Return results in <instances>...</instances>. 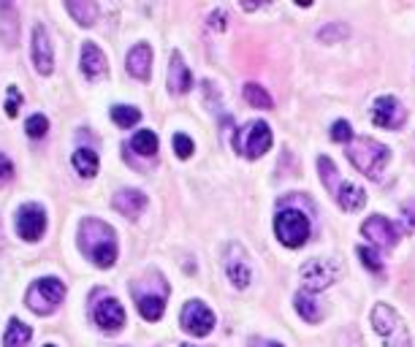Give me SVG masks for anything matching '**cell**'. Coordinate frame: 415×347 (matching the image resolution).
Instances as JSON below:
<instances>
[{
	"label": "cell",
	"instance_id": "obj_30",
	"mask_svg": "<svg viewBox=\"0 0 415 347\" xmlns=\"http://www.w3.org/2000/svg\"><path fill=\"white\" fill-rule=\"evenodd\" d=\"M331 138H334V141H342V144L353 141V128H350V122L348 120L334 122V125H331Z\"/></svg>",
	"mask_w": 415,
	"mask_h": 347
},
{
	"label": "cell",
	"instance_id": "obj_37",
	"mask_svg": "<svg viewBox=\"0 0 415 347\" xmlns=\"http://www.w3.org/2000/svg\"><path fill=\"white\" fill-rule=\"evenodd\" d=\"M46 347H55V345H46Z\"/></svg>",
	"mask_w": 415,
	"mask_h": 347
},
{
	"label": "cell",
	"instance_id": "obj_31",
	"mask_svg": "<svg viewBox=\"0 0 415 347\" xmlns=\"http://www.w3.org/2000/svg\"><path fill=\"white\" fill-rule=\"evenodd\" d=\"M174 152H177V158L187 160V158L193 155V141H190V136H184V133H177V136H174Z\"/></svg>",
	"mask_w": 415,
	"mask_h": 347
},
{
	"label": "cell",
	"instance_id": "obj_35",
	"mask_svg": "<svg viewBox=\"0 0 415 347\" xmlns=\"http://www.w3.org/2000/svg\"><path fill=\"white\" fill-rule=\"evenodd\" d=\"M269 347H282V345H280V342H272V345H269Z\"/></svg>",
	"mask_w": 415,
	"mask_h": 347
},
{
	"label": "cell",
	"instance_id": "obj_26",
	"mask_svg": "<svg viewBox=\"0 0 415 347\" xmlns=\"http://www.w3.org/2000/svg\"><path fill=\"white\" fill-rule=\"evenodd\" d=\"M131 147H133V152L144 155V158H153L155 152H157V136H155L153 131H138L133 141H131Z\"/></svg>",
	"mask_w": 415,
	"mask_h": 347
},
{
	"label": "cell",
	"instance_id": "obj_20",
	"mask_svg": "<svg viewBox=\"0 0 415 347\" xmlns=\"http://www.w3.org/2000/svg\"><path fill=\"white\" fill-rule=\"evenodd\" d=\"M147 206V196L141 193V190H120L117 196H114V209L123 211L125 217H138L141 209Z\"/></svg>",
	"mask_w": 415,
	"mask_h": 347
},
{
	"label": "cell",
	"instance_id": "obj_16",
	"mask_svg": "<svg viewBox=\"0 0 415 347\" xmlns=\"http://www.w3.org/2000/svg\"><path fill=\"white\" fill-rule=\"evenodd\" d=\"M125 65H128L131 76H136V79H141V82H147V79H150V71H153V49H150V44L133 46V49L128 52Z\"/></svg>",
	"mask_w": 415,
	"mask_h": 347
},
{
	"label": "cell",
	"instance_id": "obj_3",
	"mask_svg": "<svg viewBox=\"0 0 415 347\" xmlns=\"http://www.w3.org/2000/svg\"><path fill=\"white\" fill-rule=\"evenodd\" d=\"M348 158L367 180H380L383 177V168L388 163V147L375 141V138H355L353 144L348 147Z\"/></svg>",
	"mask_w": 415,
	"mask_h": 347
},
{
	"label": "cell",
	"instance_id": "obj_9",
	"mask_svg": "<svg viewBox=\"0 0 415 347\" xmlns=\"http://www.w3.org/2000/svg\"><path fill=\"white\" fill-rule=\"evenodd\" d=\"M337 277H339V266L334 260H309L307 266L301 269V282H304L307 293L326 290Z\"/></svg>",
	"mask_w": 415,
	"mask_h": 347
},
{
	"label": "cell",
	"instance_id": "obj_13",
	"mask_svg": "<svg viewBox=\"0 0 415 347\" xmlns=\"http://www.w3.org/2000/svg\"><path fill=\"white\" fill-rule=\"evenodd\" d=\"M361 233H364L372 244H377V247H397V242H399V231H397V226H394L391 220H385L383 214H372V217H367L364 226H361Z\"/></svg>",
	"mask_w": 415,
	"mask_h": 347
},
{
	"label": "cell",
	"instance_id": "obj_34",
	"mask_svg": "<svg viewBox=\"0 0 415 347\" xmlns=\"http://www.w3.org/2000/svg\"><path fill=\"white\" fill-rule=\"evenodd\" d=\"M11 177H14V166H11V160H9L6 155H0V184H6Z\"/></svg>",
	"mask_w": 415,
	"mask_h": 347
},
{
	"label": "cell",
	"instance_id": "obj_6",
	"mask_svg": "<svg viewBox=\"0 0 415 347\" xmlns=\"http://www.w3.org/2000/svg\"><path fill=\"white\" fill-rule=\"evenodd\" d=\"M269 147H272V128L263 120L247 122L245 128H239V131L233 133V150L242 152L250 160L266 155Z\"/></svg>",
	"mask_w": 415,
	"mask_h": 347
},
{
	"label": "cell",
	"instance_id": "obj_12",
	"mask_svg": "<svg viewBox=\"0 0 415 347\" xmlns=\"http://www.w3.org/2000/svg\"><path fill=\"white\" fill-rule=\"evenodd\" d=\"M226 274H228L231 285H236L239 290H245L253 282V266L247 260V253L242 250V244H228V250H226Z\"/></svg>",
	"mask_w": 415,
	"mask_h": 347
},
{
	"label": "cell",
	"instance_id": "obj_27",
	"mask_svg": "<svg viewBox=\"0 0 415 347\" xmlns=\"http://www.w3.org/2000/svg\"><path fill=\"white\" fill-rule=\"evenodd\" d=\"M245 101L255 109H272V95L263 90L261 84L255 82H247L245 84Z\"/></svg>",
	"mask_w": 415,
	"mask_h": 347
},
{
	"label": "cell",
	"instance_id": "obj_22",
	"mask_svg": "<svg viewBox=\"0 0 415 347\" xmlns=\"http://www.w3.org/2000/svg\"><path fill=\"white\" fill-rule=\"evenodd\" d=\"M31 326H25L22 320H11L9 329H6V336H3V345L6 347H28L31 345Z\"/></svg>",
	"mask_w": 415,
	"mask_h": 347
},
{
	"label": "cell",
	"instance_id": "obj_7",
	"mask_svg": "<svg viewBox=\"0 0 415 347\" xmlns=\"http://www.w3.org/2000/svg\"><path fill=\"white\" fill-rule=\"evenodd\" d=\"M65 299V285L57 277H41L28 290V307L35 315H52Z\"/></svg>",
	"mask_w": 415,
	"mask_h": 347
},
{
	"label": "cell",
	"instance_id": "obj_21",
	"mask_svg": "<svg viewBox=\"0 0 415 347\" xmlns=\"http://www.w3.org/2000/svg\"><path fill=\"white\" fill-rule=\"evenodd\" d=\"M74 168H77L84 180L95 177V174H98V155H95V150H90V147H79V150L74 152Z\"/></svg>",
	"mask_w": 415,
	"mask_h": 347
},
{
	"label": "cell",
	"instance_id": "obj_24",
	"mask_svg": "<svg viewBox=\"0 0 415 347\" xmlns=\"http://www.w3.org/2000/svg\"><path fill=\"white\" fill-rule=\"evenodd\" d=\"M293 302H296V312L304 317L307 323H318V320H321V307L315 304L312 293H307V290H304V293H296Z\"/></svg>",
	"mask_w": 415,
	"mask_h": 347
},
{
	"label": "cell",
	"instance_id": "obj_29",
	"mask_svg": "<svg viewBox=\"0 0 415 347\" xmlns=\"http://www.w3.org/2000/svg\"><path fill=\"white\" fill-rule=\"evenodd\" d=\"M358 258H361V263L367 266L369 272L380 274L383 272V263H380V255L372 250V247H358Z\"/></svg>",
	"mask_w": 415,
	"mask_h": 347
},
{
	"label": "cell",
	"instance_id": "obj_28",
	"mask_svg": "<svg viewBox=\"0 0 415 347\" xmlns=\"http://www.w3.org/2000/svg\"><path fill=\"white\" fill-rule=\"evenodd\" d=\"M25 131H28V136L31 138H44L46 131H49V120H46L44 114H33V117H28V122H25Z\"/></svg>",
	"mask_w": 415,
	"mask_h": 347
},
{
	"label": "cell",
	"instance_id": "obj_17",
	"mask_svg": "<svg viewBox=\"0 0 415 347\" xmlns=\"http://www.w3.org/2000/svg\"><path fill=\"white\" fill-rule=\"evenodd\" d=\"M190 87H193L190 68L184 65L182 55L174 52V55H171V65H169V90L174 92V95H184V92H190Z\"/></svg>",
	"mask_w": 415,
	"mask_h": 347
},
{
	"label": "cell",
	"instance_id": "obj_10",
	"mask_svg": "<svg viewBox=\"0 0 415 347\" xmlns=\"http://www.w3.org/2000/svg\"><path fill=\"white\" fill-rule=\"evenodd\" d=\"M16 231L25 242H38L46 231V211L38 204H25L16 211Z\"/></svg>",
	"mask_w": 415,
	"mask_h": 347
},
{
	"label": "cell",
	"instance_id": "obj_25",
	"mask_svg": "<svg viewBox=\"0 0 415 347\" xmlns=\"http://www.w3.org/2000/svg\"><path fill=\"white\" fill-rule=\"evenodd\" d=\"M111 120L117 122L120 128H133L138 120H141V111H138L136 106H111Z\"/></svg>",
	"mask_w": 415,
	"mask_h": 347
},
{
	"label": "cell",
	"instance_id": "obj_36",
	"mask_svg": "<svg viewBox=\"0 0 415 347\" xmlns=\"http://www.w3.org/2000/svg\"><path fill=\"white\" fill-rule=\"evenodd\" d=\"M182 347H193V345H182Z\"/></svg>",
	"mask_w": 415,
	"mask_h": 347
},
{
	"label": "cell",
	"instance_id": "obj_15",
	"mask_svg": "<svg viewBox=\"0 0 415 347\" xmlns=\"http://www.w3.org/2000/svg\"><path fill=\"white\" fill-rule=\"evenodd\" d=\"M31 55H33V65L38 74H52L55 68V52H52V41H49V33H46L44 25H35L33 28V46H31Z\"/></svg>",
	"mask_w": 415,
	"mask_h": 347
},
{
	"label": "cell",
	"instance_id": "obj_11",
	"mask_svg": "<svg viewBox=\"0 0 415 347\" xmlns=\"http://www.w3.org/2000/svg\"><path fill=\"white\" fill-rule=\"evenodd\" d=\"M404 117H407V111H404V106L394 95H383V98H377L375 106H372V120H375L377 128H385V131L402 128Z\"/></svg>",
	"mask_w": 415,
	"mask_h": 347
},
{
	"label": "cell",
	"instance_id": "obj_8",
	"mask_svg": "<svg viewBox=\"0 0 415 347\" xmlns=\"http://www.w3.org/2000/svg\"><path fill=\"white\" fill-rule=\"evenodd\" d=\"M182 329L190 336H206L215 329V312L204 302L193 299L182 307Z\"/></svg>",
	"mask_w": 415,
	"mask_h": 347
},
{
	"label": "cell",
	"instance_id": "obj_19",
	"mask_svg": "<svg viewBox=\"0 0 415 347\" xmlns=\"http://www.w3.org/2000/svg\"><path fill=\"white\" fill-rule=\"evenodd\" d=\"M79 62H82L84 76H90V79H98L101 74H106V55L92 44V41H87V44L82 46V57H79Z\"/></svg>",
	"mask_w": 415,
	"mask_h": 347
},
{
	"label": "cell",
	"instance_id": "obj_33",
	"mask_svg": "<svg viewBox=\"0 0 415 347\" xmlns=\"http://www.w3.org/2000/svg\"><path fill=\"white\" fill-rule=\"evenodd\" d=\"M19 106H22V92L16 90V87H9V101H6V114H9V117H16V111H19Z\"/></svg>",
	"mask_w": 415,
	"mask_h": 347
},
{
	"label": "cell",
	"instance_id": "obj_1",
	"mask_svg": "<svg viewBox=\"0 0 415 347\" xmlns=\"http://www.w3.org/2000/svg\"><path fill=\"white\" fill-rule=\"evenodd\" d=\"M79 250L90 258L95 266H101V269L114 266V260H117V236H114V228L109 226V223H104V220L87 217L79 226Z\"/></svg>",
	"mask_w": 415,
	"mask_h": 347
},
{
	"label": "cell",
	"instance_id": "obj_2",
	"mask_svg": "<svg viewBox=\"0 0 415 347\" xmlns=\"http://www.w3.org/2000/svg\"><path fill=\"white\" fill-rule=\"evenodd\" d=\"M318 171H321V180H323V184H326V190L334 196V201H337L345 211H358L367 204V193H364L358 184H353V182L342 180V174L337 171V166H334L326 155L318 158Z\"/></svg>",
	"mask_w": 415,
	"mask_h": 347
},
{
	"label": "cell",
	"instance_id": "obj_4",
	"mask_svg": "<svg viewBox=\"0 0 415 347\" xmlns=\"http://www.w3.org/2000/svg\"><path fill=\"white\" fill-rule=\"evenodd\" d=\"M372 326L377 336L385 342V347H413V336L407 323L391 304H375L372 309Z\"/></svg>",
	"mask_w": 415,
	"mask_h": 347
},
{
	"label": "cell",
	"instance_id": "obj_18",
	"mask_svg": "<svg viewBox=\"0 0 415 347\" xmlns=\"http://www.w3.org/2000/svg\"><path fill=\"white\" fill-rule=\"evenodd\" d=\"M136 293V304H138V315L144 317V320H150V323H155V320H160L163 317V312H166V290H160V293H138V290H133Z\"/></svg>",
	"mask_w": 415,
	"mask_h": 347
},
{
	"label": "cell",
	"instance_id": "obj_14",
	"mask_svg": "<svg viewBox=\"0 0 415 347\" xmlns=\"http://www.w3.org/2000/svg\"><path fill=\"white\" fill-rule=\"evenodd\" d=\"M92 317H95V326L104 329V331H109V334L120 331V329L125 326L123 304L117 302V299H111V296H104L101 302L92 307Z\"/></svg>",
	"mask_w": 415,
	"mask_h": 347
},
{
	"label": "cell",
	"instance_id": "obj_23",
	"mask_svg": "<svg viewBox=\"0 0 415 347\" xmlns=\"http://www.w3.org/2000/svg\"><path fill=\"white\" fill-rule=\"evenodd\" d=\"M68 6V11L74 14V19H77L79 25H84V28H90V25H95V19H98V6L92 3V0H68L65 3Z\"/></svg>",
	"mask_w": 415,
	"mask_h": 347
},
{
	"label": "cell",
	"instance_id": "obj_5",
	"mask_svg": "<svg viewBox=\"0 0 415 347\" xmlns=\"http://www.w3.org/2000/svg\"><path fill=\"white\" fill-rule=\"evenodd\" d=\"M309 231H312V226H309V217L304 211H299V209L277 211L275 233L285 247H291V250L304 247V242L309 239Z\"/></svg>",
	"mask_w": 415,
	"mask_h": 347
},
{
	"label": "cell",
	"instance_id": "obj_32",
	"mask_svg": "<svg viewBox=\"0 0 415 347\" xmlns=\"http://www.w3.org/2000/svg\"><path fill=\"white\" fill-rule=\"evenodd\" d=\"M402 226L407 231H415V198H410L407 204H402Z\"/></svg>",
	"mask_w": 415,
	"mask_h": 347
}]
</instances>
